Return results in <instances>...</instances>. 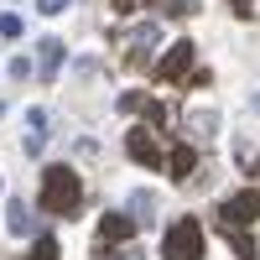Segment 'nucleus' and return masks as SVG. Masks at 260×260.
I'll use <instances>...</instances> for the list:
<instances>
[{"mask_svg":"<svg viewBox=\"0 0 260 260\" xmlns=\"http://www.w3.org/2000/svg\"><path fill=\"white\" fill-rule=\"evenodd\" d=\"M42 208H47V213H68V219L83 208V182L62 161H52L47 172H42Z\"/></svg>","mask_w":260,"mask_h":260,"instance_id":"obj_1","label":"nucleus"},{"mask_svg":"<svg viewBox=\"0 0 260 260\" xmlns=\"http://www.w3.org/2000/svg\"><path fill=\"white\" fill-rule=\"evenodd\" d=\"M161 260H203V224L192 219V213H182V219L167 229Z\"/></svg>","mask_w":260,"mask_h":260,"instance_id":"obj_2","label":"nucleus"},{"mask_svg":"<svg viewBox=\"0 0 260 260\" xmlns=\"http://www.w3.org/2000/svg\"><path fill=\"white\" fill-rule=\"evenodd\" d=\"M250 219H260V192L255 187H245V192H234V198L219 203V224L224 229H245Z\"/></svg>","mask_w":260,"mask_h":260,"instance_id":"obj_3","label":"nucleus"},{"mask_svg":"<svg viewBox=\"0 0 260 260\" xmlns=\"http://www.w3.org/2000/svg\"><path fill=\"white\" fill-rule=\"evenodd\" d=\"M125 151H130V161H136V167H151V172H156V167H167L161 146H156V136H151L146 125H136V130L125 136Z\"/></svg>","mask_w":260,"mask_h":260,"instance_id":"obj_4","label":"nucleus"},{"mask_svg":"<svg viewBox=\"0 0 260 260\" xmlns=\"http://www.w3.org/2000/svg\"><path fill=\"white\" fill-rule=\"evenodd\" d=\"M192 68V42L182 37V42H172V47L156 57V68H151V73H156V78H167V83H182V73Z\"/></svg>","mask_w":260,"mask_h":260,"instance_id":"obj_5","label":"nucleus"},{"mask_svg":"<svg viewBox=\"0 0 260 260\" xmlns=\"http://www.w3.org/2000/svg\"><path fill=\"white\" fill-rule=\"evenodd\" d=\"M156 47H161V26H156V21H141V26L130 31V62H136V68H146Z\"/></svg>","mask_w":260,"mask_h":260,"instance_id":"obj_6","label":"nucleus"},{"mask_svg":"<svg viewBox=\"0 0 260 260\" xmlns=\"http://www.w3.org/2000/svg\"><path fill=\"white\" fill-rule=\"evenodd\" d=\"M136 229H141V224L130 219V213H104V219H99V240H104V245H99V250H115V245L130 240Z\"/></svg>","mask_w":260,"mask_h":260,"instance_id":"obj_7","label":"nucleus"},{"mask_svg":"<svg viewBox=\"0 0 260 260\" xmlns=\"http://www.w3.org/2000/svg\"><path fill=\"white\" fill-rule=\"evenodd\" d=\"M57 68H62V37H42V42H37V78L52 83Z\"/></svg>","mask_w":260,"mask_h":260,"instance_id":"obj_8","label":"nucleus"},{"mask_svg":"<svg viewBox=\"0 0 260 260\" xmlns=\"http://www.w3.org/2000/svg\"><path fill=\"white\" fill-rule=\"evenodd\" d=\"M192 167H198V151H192V146H172V156H167V172H172V177H192Z\"/></svg>","mask_w":260,"mask_h":260,"instance_id":"obj_9","label":"nucleus"},{"mask_svg":"<svg viewBox=\"0 0 260 260\" xmlns=\"http://www.w3.org/2000/svg\"><path fill=\"white\" fill-rule=\"evenodd\" d=\"M6 229L16 234V240H21V234H31L37 224H31V208L26 203H6Z\"/></svg>","mask_w":260,"mask_h":260,"instance_id":"obj_10","label":"nucleus"},{"mask_svg":"<svg viewBox=\"0 0 260 260\" xmlns=\"http://www.w3.org/2000/svg\"><path fill=\"white\" fill-rule=\"evenodd\" d=\"M130 219L151 224V219H156V198H151V192H130Z\"/></svg>","mask_w":260,"mask_h":260,"instance_id":"obj_11","label":"nucleus"},{"mask_svg":"<svg viewBox=\"0 0 260 260\" xmlns=\"http://www.w3.org/2000/svg\"><path fill=\"white\" fill-rule=\"evenodd\" d=\"M229 250L240 255V260H260V255H255V240H250L245 229H229Z\"/></svg>","mask_w":260,"mask_h":260,"instance_id":"obj_12","label":"nucleus"},{"mask_svg":"<svg viewBox=\"0 0 260 260\" xmlns=\"http://www.w3.org/2000/svg\"><path fill=\"white\" fill-rule=\"evenodd\" d=\"M26 260H62V250H57V240H52V234H42V240L26 250Z\"/></svg>","mask_w":260,"mask_h":260,"instance_id":"obj_13","label":"nucleus"},{"mask_svg":"<svg viewBox=\"0 0 260 260\" xmlns=\"http://www.w3.org/2000/svg\"><path fill=\"white\" fill-rule=\"evenodd\" d=\"M146 104H151L146 94H120V99H115V110H120V115H146Z\"/></svg>","mask_w":260,"mask_h":260,"instance_id":"obj_14","label":"nucleus"},{"mask_svg":"<svg viewBox=\"0 0 260 260\" xmlns=\"http://www.w3.org/2000/svg\"><path fill=\"white\" fill-rule=\"evenodd\" d=\"M21 31H26L21 16H0V37H6V42H21Z\"/></svg>","mask_w":260,"mask_h":260,"instance_id":"obj_15","label":"nucleus"},{"mask_svg":"<svg viewBox=\"0 0 260 260\" xmlns=\"http://www.w3.org/2000/svg\"><path fill=\"white\" fill-rule=\"evenodd\" d=\"M11 73H16V78H31L37 62H31V57H11Z\"/></svg>","mask_w":260,"mask_h":260,"instance_id":"obj_16","label":"nucleus"},{"mask_svg":"<svg viewBox=\"0 0 260 260\" xmlns=\"http://www.w3.org/2000/svg\"><path fill=\"white\" fill-rule=\"evenodd\" d=\"M26 125L37 130V136H47V110H26Z\"/></svg>","mask_w":260,"mask_h":260,"instance_id":"obj_17","label":"nucleus"},{"mask_svg":"<svg viewBox=\"0 0 260 260\" xmlns=\"http://www.w3.org/2000/svg\"><path fill=\"white\" fill-rule=\"evenodd\" d=\"M37 11H42V16H62V11H68V0H37Z\"/></svg>","mask_w":260,"mask_h":260,"instance_id":"obj_18","label":"nucleus"},{"mask_svg":"<svg viewBox=\"0 0 260 260\" xmlns=\"http://www.w3.org/2000/svg\"><path fill=\"white\" fill-rule=\"evenodd\" d=\"M234 6V16H255V0H229Z\"/></svg>","mask_w":260,"mask_h":260,"instance_id":"obj_19","label":"nucleus"},{"mask_svg":"<svg viewBox=\"0 0 260 260\" xmlns=\"http://www.w3.org/2000/svg\"><path fill=\"white\" fill-rule=\"evenodd\" d=\"M115 11H120V16H130V11H136V0H115Z\"/></svg>","mask_w":260,"mask_h":260,"instance_id":"obj_20","label":"nucleus"},{"mask_svg":"<svg viewBox=\"0 0 260 260\" xmlns=\"http://www.w3.org/2000/svg\"><path fill=\"white\" fill-rule=\"evenodd\" d=\"M255 110H260V94H255Z\"/></svg>","mask_w":260,"mask_h":260,"instance_id":"obj_21","label":"nucleus"},{"mask_svg":"<svg viewBox=\"0 0 260 260\" xmlns=\"http://www.w3.org/2000/svg\"><path fill=\"white\" fill-rule=\"evenodd\" d=\"M0 115H6V104H0Z\"/></svg>","mask_w":260,"mask_h":260,"instance_id":"obj_22","label":"nucleus"},{"mask_svg":"<svg viewBox=\"0 0 260 260\" xmlns=\"http://www.w3.org/2000/svg\"><path fill=\"white\" fill-rule=\"evenodd\" d=\"M151 6H156V0H151Z\"/></svg>","mask_w":260,"mask_h":260,"instance_id":"obj_23","label":"nucleus"}]
</instances>
